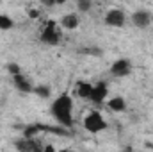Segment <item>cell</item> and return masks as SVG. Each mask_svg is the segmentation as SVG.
Segmentation results:
<instances>
[{
  "mask_svg": "<svg viewBox=\"0 0 153 152\" xmlns=\"http://www.w3.org/2000/svg\"><path fill=\"white\" fill-rule=\"evenodd\" d=\"M29 16H30V18H38L39 11H38V9H30V11H29Z\"/></svg>",
  "mask_w": 153,
  "mask_h": 152,
  "instance_id": "cell-17",
  "label": "cell"
},
{
  "mask_svg": "<svg viewBox=\"0 0 153 152\" xmlns=\"http://www.w3.org/2000/svg\"><path fill=\"white\" fill-rule=\"evenodd\" d=\"M34 93L39 95L41 99H48L50 97V88L48 86H34Z\"/></svg>",
  "mask_w": 153,
  "mask_h": 152,
  "instance_id": "cell-14",
  "label": "cell"
},
{
  "mask_svg": "<svg viewBox=\"0 0 153 152\" xmlns=\"http://www.w3.org/2000/svg\"><path fill=\"white\" fill-rule=\"evenodd\" d=\"M75 91L80 99H89L91 93H93V84H89V82H76Z\"/></svg>",
  "mask_w": 153,
  "mask_h": 152,
  "instance_id": "cell-12",
  "label": "cell"
},
{
  "mask_svg": "<svg viewBox=\"0 0 153 152\" xmlns=\"http://www.w3.org/2000/svg\"><path fill=\"white\" fill-rule=\"evenodd\" d=\"M43 152H57V150L53 149V145H45V149H43Z\"/></svg>",
  "mask_w": 153,
  "mask_h": 152,
  "instance_id": "cell-18",
  "label": "cell"
},
{
  "mask_svg": "<svg viewBox=\"0 0 153 152\" xmlns=\"http://www.w3.org/2000/svg\"><path fill=\"white\" fill-rule=\"evenodd\" d=\"M76 7H78V11L85 13V11H89V9L93 7V4H91L89 0H78V2H76Z\"/></svg>",
  "mask_w": 153,
  "mask_h": 152,
  "instance_id": "cell-16",
  "label": "cell"
},
{
  "mask_svg": "<svg viewBox=\"0 0 153 152\" xmlns=\"http://www.w3.org/2000/svg\"><path fill=\"white\" fill-rule=\"evenodd\" d=\"M107 106H109V109L114 111V113H123V111L126 109V102H125L123 97H114V99L107 100Z\"/></svg>",
  "mask_w": 153,
  "mask_h": 152,
  "instance_id": "cell-11",
  "label": "cell"
},
{
  "mask_svg": "<svg viewBox=\"0 0 153 152\" xmlns=\"http://www.w3.org/2000/svg\"><path fill=\"white\" fill-rule=\"evenodd\" d=\"M78 23H80V18H78V14H75V13L64 14V16H62V20H61V25H62L64 29H68V31L76 29V27H78Z\"/></svg>",
  "mask_w": 153,
  "mask_h": 152,
  "instance_id": "cell-10",
  "label": "cell"
},
{
  "mask_svg": "<svg viewBox=\"0 0 153 152\" xmlns=\"http://www.w3.org/2000/svg\"><path fill=\"white\" fill-rule=\"evenodd\" d=\"M59 152H70V150H68V149H64V150H59Z\"/></svg>",
  "mask_w": 153,
  "mask_h": 152,
  "instance_id": "cell-19",
  "label": "cell"
},
{
  "mask_svg": "<svg viewBox=\"0 0 153 152\" xmlns=\"http://www.w3.org/2000/svg\"><path fill=\"white\" fill-rule=\"evenodd\" d=\"M84 127L89 132H100V131L107 129V122L103 120V116L98 111H91L89 114H85V118H84Z\"/></svg>",
  "mask_w": 153,
  "mask_h": 152,
  "instance_id": "cell-2",
  "label": "cell"
},
{
  "mask_svg": "<svg viewBox=\"0 0 153 152\" xmlns=\"http://www.w3.org/2000/svg\"><path fill=\"white\" fill-rule=\"evenodd\" d=\"M52 114L61 125L71 127L73 125V100H71V97L70 95H61L52 104Z\"/></svg>",
  "mask_w": 153,
  "mask_h": 152,
  "instance_id": "cell-1",
  "label": "cell"
},
{
  "mask_svg": "<svg viewBox=\"0 0 153 152\" xmlns=\"http://www.w3.org/2000/svg\"><path fill=\"white\" fill-rule=\"evenodd\" d=\"M13 25H14V22L7 14H0V29L2 31H9V29H13Z\"/></svg>",
  "mask_w": 153,
  "mask_h": 152,
  "instance_id": "cell-13",
  "label": "cell"
},
{
  "mask_svg": "<svg viewBox=\"0 0 153 152\" xmlns=\"http://www.w3.org/2000/svg\"><path fill=\"white\" fill-rule=\"evenodd\" d=\"M13 79H14V84H16V88H18L20 91H23V93H32V91H34V86L29 82V79L23 75V74L13 77Z\"/></svg>",
  "mask_w": 153,
  "mask_h": 152,
  "instance_id": "cell-9",
  "label": "cell"
},
{
  "mask_svg": "<svg viewBox=\"0 0 153 152\" xmlns=\"http://www.w3.org/2000/svg\"><path fill=\"white\" fill-rule=\"evenodd\" d=\"M59 39H61V32H59V29H57V23H55V22H48L46 27H45L43 32H41V41H43V43L55 45V43H59Z\"/></svg>",
  "mask_w": 153,
  "mask_h": 152,
  "instance_id": "cell-3",
  "label": "cell"
},
{
  "mask_svg": "<svg viewBox=\"0 0 153 152\" xmlns=\"http://www.w3.org/2000/svg\"><path fill=\"white\" fill-rule=\"evenodd\" d=\"M132 22H134L135 27L144 29V27H148V25L152 23V14H150L148 11H135V13L132 14Z\"/></svg>",
  "mask_w": 153,
  "mask_h": 152,
  "instance_id": "cell-8",
  "label": "cell"
},
{
  "mask_svg": "<svg viewBox=\"0 0 153 152\" xmlns=\"http://www.w3.org/2000/svg\"><path fill=\"white\" fill-rule=\"evenodd\" d=\"M16 147L22 152H43V149H45V145H41L38 140H34V138H25V140L18 141Z\"/></svg>",
  "mask_w": 153,
  "mask_h": 152,
  "instance_id": "cell-6",
  "label": "cell"
},
{
  "mask_svg": "<svg viewBox=\"0 0 153 152\" xmlns=\"http://www.w3.org/2000/svg\"><path fill=\"white\" fill-rule=\"evenodd\" d=\"M132 72V63L128 59H117L111 66V74L114 77H126Z\"/></svg>",
  "mask_w": 153,
  "mask_h": 152,
  "instance_id": "cell-5",
  "label": "cell"
},
{
  "mask_svg": "<svg viewBox=\"0 0 153 152\" xmlns=\"http://www.w3.org/2000/svg\"><path fill=\"white\" fill-rule=\"evenodd\" d=\"M107 93H109L107 84H105V82H98V84L93 86V93H91L89 100L94 102V104H100V102H103V100L107 99Z\"/></svg>",
  "mask_w": 153,
  "mask_h": 152,
  "instance_id": "cell-7",
  "label": "cell"
},
{
  "mask_svg": "<svg viewBox=\"0 0 153 152\" xmlns=\"http://www.w3.org/2000/svg\"><path fill=\"white\" fill-rule=\"evenodd\" d=\"M7 72L13 77H16V75L22 74V68H20V65H16V63H9V65H7Z\"/></svg>",
  "mask_w": 153,
  "mask_h": 152,
  "instance_id": "cell-15",
  "label": "cell"
},
{
  "mask_svg": "<svg viewBox=\"0 0 153 152\" xmlns=\"http://www.w3.org/2000/svg\"><path fill=\"white\" fill-rule=\"evenodd\" d=\"M125 22H126V14L121 9H111L105 14V23L111 27H123Z\"/></svg>",
  "mask_w": 153,
  "mask_h": 152,
  "instance_id": "cell-4",
  "label": "cell"
}]
</instances>
